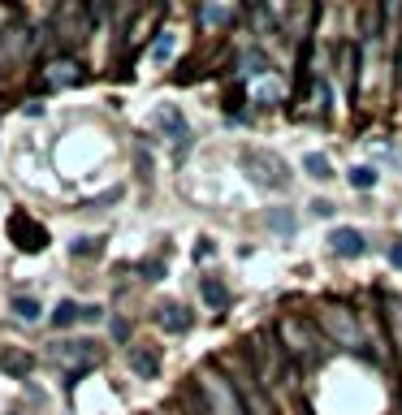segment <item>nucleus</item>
<instances>
[{
	"mask_svg": "<svg viewBox=\"0 0 402 415\" xmlns=\"http://www.w3.org/2000/svg\"><path fill=\"white\" fill-rule=\"evenodd\" d=\"M199 290H203L208 307H216V311H225V307H229V290H225L216 277H203V281H199Z\"/></svg>",
	"mask_w": 402,
	"mask_h": 415,
	"instance_id": "obj_13",
	"label": "nucleus"
},
{
	"mask_svg": "<svg viewBox=\"0 0 402 415\" xmlns=\"http://www.w3.org/2000/svg\"><path fill=\"white\" fill-rule=\"evenodd\" d=\"M14 311H18V320H39V303H35L31 294H26V298L18 294V298H14Z\"/></svg>",
	"mask_w": 402,
	"mask_h": 415,
	"instance_id": "obj_16",
	"label": "nucleus"
},
{
	"mask_svg": "<svg viewBox=\"0 0 402 415\" xmlns=\"http://www.w3.org/2000/svg\"><path fill=\"white\" fill-rule=\"evenodd\" d=\"M303 169H307V178H316V182H329V178H333L329 156H320V151H307V156H303Z\"/></svg>",
	"mask_w": 402,
	"mask_h": 415,
	"instance_id": "obj_12",
	"label": "nucleus"
},
{
	"mask_svg": "<svg viewBox=\"0 0 402 415\" xmlns=\"http://www.w3.org/2000/svg\"><path fill=\"white\" fill-rule=\"evenodd\" d=\"M203 402H208L216 415H251L247 402H243V394H238V385L229 381V377H221L216 368L203 372Z\"/></svg>",
	"mask_w": 402,
	"mask_h": 415,
	"instance_id": "obj_3",
	"label": "nucleus"
},
{
	"mask_svg": "<svg viewBox=\"0 0 402 415\" xmlns=\"http://www.w3.org/2000/svg\"><path fill=\"white\" fill-rule=\"evenodd\" d=\"M243 65H247V74H255V78H260V74H268V57H264L260 48H255V52H247Z\"/></svg>",
	"mask_w": 402,
	"mask_h": 415,
	"instance_id": "obj_17",
	"label": "nucleus"
},
{
	"mask_svg": "<svg viewBox=\"0 0 402 415\" xmlns=\"http://www.w3.org/2000/svg\"><path fill=\"white\" fill-rule=\"evenodd\" d=\"M83 311H87V307H78V303H70V298H65V303H56V311H52V325H56V329H65V325L83 320Z\"/></svg>",
	"mask_w": 402,
	"mask_h": 415,
	"instance_id": "obj_14",
	"label": "nucleus"
},
{
	"mask_svg": "<svg viewBox=\"0 0 402 415\" xmlns=\"http://www.w3.org/2000/svg\"><path fill=\"white\" fill-rule=\"evenodd\" d=\"M199 415H216V411H212V406H208V402H199Z\"/></svg>",
	"mask_w": 402,
	"mask_h": 415,
	"instance_id": "obj_25",
	"label": "nucleus"
},
{
	"mask_svg": "<svg viewBox=\"0 0 402 415\" xmlns=\"http://www.w3.org/2000/svg\"><path fill=\"white\" fill-rule=\"evenodd\" d=\"M351 186H359V190H368V186H376V169H368V165H359V169H351Z\"/></svg>",
	"mask_w": 402,
	"mask_h": 415,
	"instance_id": "obj_18",
	"label": "nucleus"
},
{
	"mask_svg": "<svg viewBox=\"0 0 402 415\" xmlns=\"http://www.w3.org/2000/svg\"><path fill=\"white\" fill-rule=\"evenodd\" d=\"M312 212H316V217H333V203H324V199H316V203H312Z\"/></svg>",
	"mask_w": 402,
	"mask_h": 415,
	"instance_id": "obj_23",
	"label": "nucleus"
},
{
	"mask_svg": "<svg viewBox=\"0 0 402 415\" xmlns=\"http://www.w3.org/2000/svg\"><path fill=\"white\" fill-rule=\"evenodd\" d=\"M281 333V346L290 355V363H303V368H316V363L329 359V333H320V320H307V316H285L277 325Z\"/></svg>",
	"mask_w": 402,
	"mask_h": 415,
	"instance_id": "obj_1",
	"label": "nucleus"
},
{
	"mask_svg": "<svg viewBox=\"0 0 402 415\" xmlns=\"http://www.w3.org/2000/svg\"><path fill=\"white\" fill-rule=\"evenodd\" d=\"M329 247H333V255H347V259H355V255H364V251H368L364 234H359V230H351V225H337V230L329 234Z\"/></svg>",
	"mask_w": 402,
	"mask_h": 415,
	"instance_id": "obj_8",
	"label": "nucleus"
},
{
	"mask_svg": "<svg viewBox=\"0 0 402 415\" xmlns=\"http://www.w3.org/2000/svg\"><path fill=\"white\" fill-rule=\"evenodd\" d=\"M268 225H273V234H285V238H290V234L299 230L295 212H268Z\"/></svg>",
	"mask_w": 402,
	"mask_h": 415,
	"instance_id": "obj_15",
	"label": "nucleus"
},
{
	"mask_svg": "<svg viewBox=\"0 0 402 415\" xmlns=\"http://www.w3.org/2000/svg\"><path fill=\"white\" fill-rule=\"evenodd\" d=\"M112 338L126 342V338H130V325H126V320H112Z\"/></svg>",
	"mask_w": 402,
	"mask_h": 415,
	"instance_id": "obj_22",
	"label": "nucleus"
},
{
	"mask_svg": "<svg viewBox=\"0 0 402 415\" xmlns=\"http://www.w3.org/2000/svg\"><path fill=\"white\" fill-rule=\"evenodd\" d=\"M169 52H174V35H169V31H160V39H156V48H152V57H156V61H164V57H169Z\"/></svg>",
	"mask_w": 402,
	"mask_h": 415,
	"instance_id": "obj_19",
	"label": "nucleus"
},
{
	"mask_svg": "<svg viewBox=\"0 0 402 415\" xmlns=\"http://www.w3.org/2000/svg\"><path fill=\"white\" fill-rule=\"evenodd\" d=\"M52 359L65 368L70 381H78V377H87L95 363H100V350H95V342H56L52 346Z\"/></svg>",
	"mask_w": 402,
	"mask_h": 415,
	"instance_id": "obj_4",
	"label": "nucleus"
},
{
	"mask_svg": "<svg viewBox=\"0 0 402 415\" xmlns=\"http://www.w3.org/2000/svg\"><path fill=\"white\" fill-rule=\"evenodd\" d=\"M203 22H216V26H225V22H234V9H203Z\"/></svg>",
	"mask_w": 402,
	"mask_h": 415,
	"instance_id": "obj_21",
	"label": "nucleus"
},
{
	"mask_svg": "<svg viewBox=\"0 0 402 415\" xmlns=\"http://www.w3.org/2000/svg\"><path fill=\"white\" fill-rule=\"evenodd\" d=\"M156 325H160L164 333H186V329L195 325V316H191L182 303H160V307H156Z\"/></svg>",
	"mask_w": 402,
	"mask_h": 415,
	"instance_id": "obj_7",
	"label": "nucleus"
},
{
	"mask_svg": "<svg viewBox=\"0 0 402 415\" xmlns=\"http://www.w3.org/2000/svg\"><path fill=\"white\" fill-rule=\"evenodd\" d=\"M70 251H74V255H100V238H78Z\"/></svg>",
	"mask_w": 402,
	"mask_h": 415,
	"instance_id": "obj_20",
	"label": "nucleus"
},
{
	"mask_svg": "<svg viewBox=\"0 0 402 415\" xmlns=\"http://www.w3.org/2000/svg\"><path fill=\"white\" fill-rule=\"evenodd\" d=\"M243 169H247V178H251L260 190H285V186H290V169H285V161H281L277 151L247 147V151H243Z\"/></svg>",
	"mask_w": 402,
	"mask_h": 415,
	"instance_id": "obj_2",
	"label": "nucleus"
},
{
	"mask_svg": "<svg viewBox=\"0 0 402 415\" xmlns=\"http://www.w3.org/2000/svg\"><path fill=\"white\" fill-rule=\"evenodd\" d=\"M156 130L169 139V143H174V151L182 156V151H191V126H186V117L174 109V104H160V109H156Z\"/></svg>",
	"mask_w": 402,
	"mask_h": 415,
	"instance_id": "obj_5",
	"label": "nucleus"
},
{
	"mask_svg": "<svg viewBox=\"0 0 402 415\" xmlns=\"http://www.w3.org/2000/svg\"><path fill=\"white\" fill-rule=\"evenodd\" d=\"M74 82H83V65L78 61H56L48 70V87H74Z\"/></svg>",
	"mask_w": 402,
	"mask_h": 415,
	"instance_id": "obj_11",
	"label": "nucleus"
},
{
	"mask_svg": "<svg viewBox=\"0 0 402 415\" xmlns=\"http://www.w3.org/2000/svg\"><path fill=\"white\" fill-rule=\"evenodd\" d=\"M9 234H14V242H18V251H43L48 247V230L39 225V221H31L26 212H14L9 217Z\"/></svg>",
	"mask_w": 402,
	"mask_h": 415,
	"instance_id": "obj_6",
	"label": "nucleus"
},
{
	"mask_svg": "<svg viewBox=\"0 0 402 415\" xmlns=\"http://www.w3.org/2000/svg\"><path fill=\"white\" fill-rule=\"evenodd\" d=\"M31 368H35V359L26 355V350H14V346H5L0 350V372H9V377H31Z\"/></svg>",
	"mask_w": 402,
	"mask_h": 415,
	"instance_id": "obj_10",
	"label": "nucleus"
},
{
	"mask_svg": "<svg viewBox=\"0 0 402 415\" xmlns=\"http://www.w3.org/2000/svg\"><path fill=\"white\" fill-rule=\"evenodd\" d=\"M130 368H134V377L156 381V377H160V355L147 350V346H130Z\"/></svg>",
	"mask_w": 402,
	"mask_h": 415,
	"instance_id": "obj_9",
	"label": "nucleus"
},
{
	"mask_svg": "<svg viewBox=\"0 0 402 415\" xmlns=\"http://www.w3.org/2000/svg\"><path fill=\"white\" fill-rule=\"evenodd\" d=\"M389 264H393V269H402V242H393V247H389Z\"/></svg>",
	"mask_w": 402,
	"mask_h": 415,
	"instance_id": "obj_24",
	"label": "nucleus"
}]
</instances>
